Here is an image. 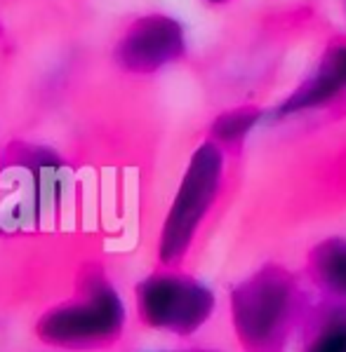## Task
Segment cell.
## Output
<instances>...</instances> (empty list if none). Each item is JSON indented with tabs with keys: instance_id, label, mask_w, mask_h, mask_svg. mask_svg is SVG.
I'll use <instances>...</instances> for the list:
<instances>
[{
	"instance_id": "cell-9",
	"label": "cell",
	"mask_w": 346,
	"mask_h": 352,
	"mask_svg": "<svg viewBox=\"0 0 346 352\" xmlns=\"http://www.w3.org/2000/svg\"><path fill=\"white\" fill-rule=\"evenodd\" d=\"M304 352H346V312L327 317Z\"/></svg>"
},
{
	"instance_id": "cell-3",
	"label": "cell",
	"mask_w": 346,
	"mask_h": 352,
	"mask_svg": "<svg viewBox=\"0 0 346 352\" xmlns=\"http://www.w3.org/2000/svg\"><path fill=\"white\" fill-rule=\"evenodd\" d=\"M224 179V151L205 141L194 151L165 217L158 240V258L163 265H177L189 254L196 232L217 202Z\"/></svg>"
},
{
	"instance_id": "cell-4",
	"label": "cell",
	"mask_w": 346,
	"mask_h": 352,
	"mask_svg": "<svg viewBox=\"0 0 346 352\" xmlns=\"http://www.w3.org/2000/svg\"><path fill=\"white\" fill-rule=\"evenodd\" d=\"M137 310L146 327L191 336L214 312V294L184 272L161 270L137 285Z\"/></svg>"
},
{
	"instance_id": "cell-10",
	"label": "cell",
	"mask_w": 346,
	"mask_h": 352,
	"mask_svg": "<svg viewBox=\"0 0 346 352\" xmlns=\"http://www.w3.org/2000/svg\"><path fill=\"white\" fill-rule=\"evenodd\" d=\"M210 3H217L219 5V3H226V0H210Z\"/></svg>"
},
{
	"instance_id": "cell-5",
	"label": "cell",
	"mask_w": 346,
	"mask_h": 352,
	"mask_svg": "<svg viewBox=\"0 0 346 352\" xmlns=\"http://www.w3.org/2000/svg\"><path fill=\"white\" fill-rule=\"evenodd\" d=\"M186 52L184 31L167 14L141 16L128 28L116 47V59L130 73H153L181 59Z\"/></svg>"
},
{
	"instance_id": "cell-2",
	"label": "cell",
	"mask_w": 346,
	"mask_h": 352,
	"mask_svg": "<svg viewBox=\"0 0 346 352\" xmlns=\"http://www.w3.org/2000/svg\"><path fill=\"white\" fill-rule=\"evenodd\" d=\"M123 327V298L101 272L88 270L76 296L45 312L36 333L54 348L94 350L116 343Z\"/></svg>"
},
{
	"instance_id": "cell-8",
	"label": "cell",
	"mask_w": 346,
	"mask_h": 352,
	"mask_svg": "<svg viewBox=\"0 0 346 352\" xmlns=\"http://www.w3.org/2000/svg\"><path fill=\"white\" fill-rule=\"evenodd\" d=\"M262 120V111L254 106H238L234 111H226L212 124V141L219 146L236 148L245 141L252 127Z\"/></svg>"
},
{
	"instance_id": "cell-11",
	"label": "cell",
	"mask_w": 346,
	"mask_h": 352,
	"mask_svg": "<svg viewBox=\"0 0 346 352\" xmlns=\"http://www.w3.org/2000/svg\"><path fill=\"white\" fill-rule=\"evenodd\" d=\"M184 352H207V350H184Z\"/></svg>"
},
{
	"instance_id": "cell-7",
	"label": "cell",
	"mask_w": 346,
	"mask_h": 352,
	"mask_svg": "<svg viewBox=\"0 0 346 352\" xmlns=\"http://www.w3.org/2000/svg\"><path fill=\"white\" fill-rule=\"evenodd\" d=\"M311 272L316 282L339 298H346V240L332 237L314 249Z\"/></svg>"
},
{
	"instance_id": "cell-6",
	"label": "cell",
	"mask_w": 346,
	"mask_h": 352,
	"mask_svg": "<svg viewBox=\"0 0 346 352\" xmlns=\"http://www.w3.org/2000/svg\"><path fill=\"white\" fill-rule=\"evenodd\" d=\"M346 94V41L332 43L323 52L318 66L306 80L278 106V118L323 109Z\"/></svg>"
},
{
	"instance_id": "cell-1",
	"label": "cell",
	"mask_w": 346,
	"mask_h": 352,
	"mask_svg": "<svg viewBox=\"0 0 346 352\" xmlns=\"http://www.w3.org/2000/svg\"><path fill=\"white\" fill-rule=\"evenodd\" d=\"M297 308V280L281 265H264L231 292V320L247 352H281Z\"/></svg>"
}]
</instances>
